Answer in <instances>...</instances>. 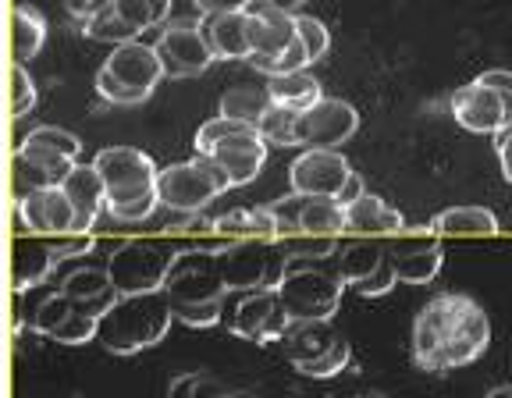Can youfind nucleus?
<instances>
[{
	"mask_svg": "<svg viewBox=\"0 0 512 398\" xmlns=\"http://www.w3.org/2000/svg\"><path fill=\"white\" fill-rule=\"evenodd\" d=\"M491 345L484 306L463 292H441L413 320V363L424 374H448L480 359Z\"/></svg>",
	"mask_w": 512,
	"mask_h": 398,
	"instance_id": "1",
	"label": "nucleus"
},
{
	"mask_svg": "<svg viewBox=\"0 0 512 398\" xmlns=\"http://www.w3.org/2000/svg\"><path fill=\"white\" fill-rule=\"evenodd\" d=\"M171 320H175V306H171L164 288L160 292L121 295L118 303L100 317L96 342L114 356H136V352L164 342V335L171 331Z\"/></svg>",
	"mask_w": 512,
	"mask_h": 398,
	"instance_id": "2",
	"label": "nucleus"
},
{
	"mask_svg": "<svg viewBox=\"0 0 512 398\" xmlns=\"http://www.w3.org/2000/svg\"><path fill=\"white\" fill-rule=\"evenodd\" d=\"M342 292L345 278L338 271L335 256H328V260L288 256L278 295L292 320H331L342 306Z\"/></svg>",
	"mask_w": 512,
	"mask_h": 398,
	"instance_id": "3",
	"label": "nucleus"
},
{
	"mask_svg": "<svg viewBox=\"0 0 512 398\" xmlns=\"http://www.w3.org/2000/svg\"><path fill=\"white\" fill-rule=\"evenodd\" d=\"M192 146H196V153L214 157L217 164L228 171L232 189L253 182V178L260 175V168H264L267 150H271V143L260 136V128L249 125V121L224 118V114L203 121Z\"/></svg>",
	"mask_w": 512,
	"mask_h": 398,
	"instance_id": "4",
	"label": "nucleus"
},
{
	"mask_svg": "<svg viewBox=\"0 0 512 398\" xmlns=\"http://www.w3.org/2000/svg\"><path fill=\"white\" fill-rule=\"evenodd\" d=\"M160 79H164V64L157 57V47L143 40H128L114 47L104 68L96 72V93L118 107H136L150 100Z\"/></svg>",
	"mask_w": 512,
	"mask_h": 398,
	"instance_id": "5",
	"label": "nucleus"
},
{
	"mask_svg": "<svg viewBox=\"0 0 512 398\" xmlns=\"http://www.w3.org/2000/svg\"><path fill=\"white\" fill-rule=\"evenodd\" d=\"M228 189H232L228 171H224L214 157H207V153H196L192 160L160 168V178H157L160 207H168L171 214H196V210H207L210 203Z\"/></svg>",
	"mask_w": 512,
	"mask_h": 398,
	"instance_id": "6",
	"label": "nucleus"
},
{
	"mask_svg": "<svg viewBox=\"0 0 512 398\" xmlns=\"http://www.w3.org/2000/svg\"><path fill=\"white\" fill-rule=\"evenodd\" d=\"M217 263L228 292L278 288L288 267V249L281 242H232L224 253H217Z\"/></svg>",
	"mask_w": 512,
	"mask_h": 398,
	"instance_id": "7",
	"label": "nucleus"
},
{
	"mask_svg": "<svg viewBox=\"0 0 512 398\" xmlns=\"http://www.w3.org/2000/svg\"><path fill=\"white\" fill-rule=\"evenodd\" d=\"M178 253L157 246V242H143V239H128L107 260V271L111 281L121 295H139V292H160L164 278H168L171 263Z\"/></svg>",
	"mask_w": 512,
	"mask_h": 398,
	"instance_id": "8",
	"label": "nucleus"
},
{
	"mask_svg": "<svg viewBox=\"0 0 512 398\" xmlns=\"http://www.w3.org/2000/svg\"><path fill=\"white\" fill-rule=\"evenodd\" d=\"M93 164L107 185V203H125V199L157 189L160 168L153 164L150 153L136 150V146H107L96 153Z\"/></svg>",
	"mask_w": 512,
	"mask_h": 398,
	"instance_id": "9",
	"label": "nucleus"
},
{
	"mask_svg": "<svg viewBox=\"0 0 512 398\" xmlns=\"http://www.w3.org/2000/svg\"><path fill=\"white\" fill-rule=\"evenodd\" d=\"M164 292H168L171 306L178 303H214L228 292L221 278V263L217 253L210 249H185L175 256L168 278H164Z\"/></svg>",
	"mask_w": 512,
	"mask_h": 398,
	"instance_id": "10",
	"label": "nucleus"
},
{
	"mask_svg": "<svg viewBox=\"0 0 512 398\" xmlns=\"http://www.w3.org/2000/svg\"><path fill=\"white\" fill-rule=\"evenodd\" d=\"M356 128H360V111L342 96H324L313 107L299 111L296 143L306 150H338L356 136Z\"/></svg>",
	"mask_w": 512,
	"mask_h": 398,
	"instance_id": "11",
	"label": "nucleus"
},
{
	"mask_svg": "<svg viewBox=\"0 0 512 398\" xmlns=\"http://www.w3.org/2000/svg\"><path fill=\"white\" fill-rule=\"evenodd\" d=\"M153 47H157V57L164 64V79H192V75H203L217 61L200 22L164 25V32H160V40Z\"/></svg>",
	"mask_w": 512,
	"mask_h": 398,
	"instance_id": "12",
	"label": "nucleus"
},
{
	"mask_svg": "<svg viewBox=\"0 0 512 398\" xmlns=\"http://www.w3.org/2000/svg\"><path fill=\"white\" fill-rule=\"evenodd\" d=\"M288 327H292V317H288L285 303H281L278 288H256V292H246L232 313V331L256 345L285 342Z\"/></svg>",
	"mask_w": 512,
	"mask_h": 398,
	"instance_id": "13",
	"label": "nucleus"
},
{
	"mask_svg": "<svg viewBox=\"0 0 512 398\" xmlns=\"http://www.w3.org/2000/svg\"><path fill=\"white\" fill-rule=\"evenodd\" d=\"M349 178L352 164L338 150H306L288 168V185L299 196H338Z\"/></svg>",
	"mask_w": 512,
	"mask_h": 398,
	"instance_id": "14",
	"label": "nucleus"
},
{
	"mask_svg": "<svg viewBox=\"0 0 512 398\" xmlns=\"http://www.w3.org/2000/svg\"><path fill=\"white\" fill-rule=\"evenodd\" d=\"M452 118H456L466 132L498 136V132L509 125V107H505V96L498 93V89L473 79L470 86L452 93Z\"/></svg>",
	"mask_w": 512,
	"mask_h": 398,
	"instance_id": "15",
	"label": "nucleus"
},
{
	"mask_svg": "<svg viewBox=\"0 0 512 398\" xmlns=\"http://www.w3.org/2000/svg\"><path fill=\"white\" fill-rule=\"evenodd\" d=\"M388 256H392V267L402 285H427L438 278L441 263H445L438 235H395Z\"/></svg>",
	"mask_w": 512,
	"mask_h": 398,
	"instance_id": "16",
	"label": "nucleus"
},
{
	"mask_svg": "<svg viewBox=\"0 0 512 398\" xmlns=\"http://www.w3.org/2000/svg\"><path fill=\"white\" fill-rule=\"evenodd\" d=\"M249 15V43H253V57H281L299 43V25L296 15L271 8L267 0H253L246 8Z\"/></svg>",
	"mask_w": 512,
	"mask_h": 398,
	"instance_id": "17",
	"label": "nucleus"
},
{
	"mask_svg": "<svg viewBox=\"0 0 512 398\" xmlns=\"http://www.w3.org/2000/svg\"><path fill=\"white\" fill-rule=\"evenodd\" d=\"M18 210H22L25 224H29L32 235H72L75 231V207L64 185H50V189L32 192L25 199H15Z\"/></svg>",
	"mask_w": 512,
	"mask_h": 398,
	"instance_id": "18",
	"label": "nucleus"
},
{
	"mask_svg": "<svg viewBox=\"0 0 512 398\" xmlns=\"http://www.w3.org/2000/svg\"><path fill=\"white\" fill-rule=\"evenodd\" d=\"M342 338L345 335L331 320H292L285 335V356L292 367L303 370L310 363H317V359H324L328 352H335Z\"/></svg>",
	"mask_w": 512,
	"mask_h": 398,
	"instance_id": "19",
	"label": "nucleus"
},
{
	"mask_svg": "<svg viewBox=\"0 0 512 398\" xmlns=\"http://www.w3.org/2000/svg\"><path fill=\"white\" fill-rule=\"evenodd\" d=\"M61 292L72 295L75 306H79L82 313H89V317H96V320L104 317V313L121 299V292L114 288V281H111V271H107V267H93V263H86V267H75V271L61 281Z\"/></svg>",
	"mask_w": 512,
	"mask_h": 398,
	"instance_id": "20",
	"label": "nucleus"
},
{
	"mask_svg": "<svg viewBox=\"0 0 512 398\" xmlns=\"http://www.w3.org/2000/svg\"><path fill=\"white\" fill-rule=\"evenodd\" d=\"M200 29L207 36L217 61H249L253 43H249V15L246 11H224V15H203Z\"/></svg>",
	"mask_w": 512,
	"mask_h": 398,
	"instance_id": "21",
	"label": "nucleus"
},
{
	"mask_svg": "<svg viewBox=\"0 0 512 398\" xmlns=\"http://www.w3.org/2000/svg\"><path fill=\"white\" fill-rule=\"evenodd\" d=\"M64 192L75 207V231H89L96 217L107 210V185L96 171V164H75L72 175L64 178Z\"/></svg>",
	"mask_w": 512,
	"mask_h": 398,
	"instance_id": "22",
	"label": "nucleus"
},
{
	"mask_svg": "<svg viewBox=\"0 0 512 398\" xmlns=\"http://www.w3.org/2000/svg\"><path fill=\"white\" fill-rule=\"evenodd\" d=\"M402 228H406V217L395 207H388L374 192H363L356 203L345 207V231H349V235L377 239V235H402Z\"/></svg>",
	"mask_w": 512,
	"mask_h": 398,
	"instance_id": "23",
	"label": "nucleus"
},
{
	"mask_svg": "<svg viewBox=\"0 0 512 398\" xmlns=\"http://www.w3.org/2000/svg\"><path fill=\"white\" fill-rule=\"evenodd\" d=\"M57 267V256L50 242H36L29 235H18L15 249H11V288L15 292H32L50 278Z\"/></svg>",
	"mask_w": 512,
	"mask_h": 398,
	"instance_id": "24",
	"label": "nucleus"
},
{
	"mask_svg": "<svg viewBox=\"0 0 512 398\" xmlns=\"http://www.w3.org/2000/svg\"><path fill=\"white\" fill-rule=\"evenodd\" d=\"M217 235L232 242H281V224L271 207H242L217 217Z\"/></svg>",
	"mask_w": 512,
	"mask_h": 398,
	"instance_id": "25",
	"label": "nucleus"
},
{
	"mask_svg": "<svg viewBox=\"0 0 512 398\" xmlns=\"http://www.w3.org/2000/svg\"><path fill=\"white\" fill-rule=\"evenodd\" d=\"M274 107V96L267 89V82H239V86H228L221 93V104H217V114L235 121H249V125H260L267 111Z\"/></svg>",
	"mask_w": 512,
	"mask_h": 398,
	"instance_id": "26",
	"label": "nucleus"
},
{
	"mask_svg": "<svg viewBox=\"0 0 512 398\" xmlns=\"http://www.w3.org/2000/svg\"><path fill=\"white\" fill-rule=\"evenodd\" d=\"M43 40H47V18L40 15V8L15 4L11 8V54H15V61H32L43 50Z\"/></svg>",
	"mask_w": 512,
	"mask_h": 398,
	"instance_id": "27",
	"label": "nucleus"
},
{
	"mask_svg": "<svg viewBox=\"0 0 512 398\" xmlns=\"http://www.w3.org/2000/svg\"><path fill=\"white\" fill-rule=\"evenodd\" d=\"M345 231V207L335 196H306L299 210V235H324V239H342Z\"/></svg>",
	"mask_w": 512,
	"mask_h": 398,
	"instance_id": "28",
	"label": "nucleus"
},
{
	"mask_svg": "<svg viewBox=\"0 0 512 398\" xmlns=\"http://www.w3.org/2000/svg\"><path fill=\"white\" fill-rule=\"evenodd\" d=\"M434 235H498L502 224L488 207H448L431 221Z\"/></svg>",
	"mask_w": 512,
	"mask_h": 398,
	"instance_id": "29",
	"label": "nucleus"
},
{
	"mask_svg": "<svg viewBox=\"0 0 512 398\" xmlns=\"http://www.w3.org/2000/svg\"><path fill=\"white\" fill-rule=\"evenodd\" d=\"M267 89H271L274 104L288 107V111H306L317 100H324V89L313 79L310 72H292V75H271L267 79Z\"/></svg>",
	"mask_w": 512,
	"mask_h": 398,
	"instance_id": "30",
	"label": "nucleus"
},
{
	"mask_svg": "<svg viewBox=\"0 0 512 398\" xmlns=\"http://www.w3.org/2000/svg\"><path fill=\"white\" fill-rule=\"evenodd\" d=\"M388 260V249L381 246V242L374 239H363V242H349V246H342L335 253V263L338 271H342L345 285H356V281L370 278V274L381 267V263Z\"/></svg>",
	"mask_w": 512,
	"mask_h": 398,
	"instance_id": "31",
	"label": "nucleus"
},
{
	"mask_svg": "<svg viewBox=\"0 0 512 398\" xmlns=\"http://www.w3.org/2000/svg\"><path fill=\"white\" fill-rule=\"evenodd\" d=\"M72 313H75V299H72V295H64L61 288H57V292H47L40 303L29 310V331L54 338V331L64 324V320L72 317Z\"/></svg>",
	"mask_w": 512,
	"mask_h": 398,
	"instance_id": "32",
	"label": "nucleus"
},
{
	"mask_svg": "<svg viewBox=\"0 0 512 398\" xmlns=\"http://www.w3.org/2000/svg\"><path fill=\"white\" fill-rule=\"evenodd\" d=\"M82 32H86L89 40H100V43H111V47H121V43L128 40H139L143 32L132 29V25L125 22V18L118 15V8H104V11H96L93 18H86V22H79Z\"/></svg>",
	"mask_w": 512,
	"mask_h": 398,
	"instance_id": "33",
	"label": "nucleus"
},
{
	"mask_svg": "<svg viewBox=\"0 0 512 398\" xmlns=\"http://www.w3.org/2000/svg\"><path fill=\"white\" fill-rule=\"evenodd\" d=\"M114 8H118V15L125 18L132 29L146 32L168 22L171 0H114Z\"/></svg>",
	"mask_w": 512,
	"mask_h": 398,
	"instance_id": "34",
	"label": "nucleus"
},
{
	"mask_svg": "<svg viewBox=\"0 0 512 398\" xmlns=\"http://www.w3.org/2000/svg\"><path fill=\"white\" fill-rule=\"evenodd\" d=\"M224 395H228L224 381L207 374V370H189V374H178L168 384V398H224Z\"/></svg>",
	"mask_w": 512,
	"mask_h": 398,
	"instance_id": "35",
	"label": "nucleus"
},
{
	"mask_svg": "<svg viewBox=\"0 0 512 398\" xmlns=\"http://www.w3.org/2000/svg\"><path fill=\"white\" fill-rule=\"evenodd\" d=\"M296 125H299V111H288V107L274 104L271 111L260 118V136L271 146H299L296 143Z\"/></svg>",
	"mask_w": 512,
	"mask_h": 398,
	"instance_id": "36",
	"label": "nucleus"
},
{
	"mask_svg": "<svg viewBox=\"0 0 512 398\" xmlns=\"http://www.w3.org/2000/svg\"><path fill=\"white\" fill-rule=\"evenodd\" d=\"M18 153L22 157H29L36 168H43L50 178H54V185H61L64 178L72 175V168L79 164V160H72V157H64V153H57V150H50V146H40V143H18Z\"/></svg>",
	"mask_w": 512,
	"mask_h": 398,
	"instance_id": "37",
	"label": "nucleus"
},
{
	"mask_svg": "<svg viewBox=\"0 0 512 398\" xmlns=\"http://www.w3.org/2000/svg\"><path fill=\"white\" fill-rule=\"evenodd\" d=\"M11 178H15V199H25V196H32V192L54 185V178H50L47 171L36 168V164H32L29 157H22L18 150H15V157H11Z\"/></svg>",
	"mask_w": 512,
	"mask_h": 398,
	"instance_id": "38",
	"label": "nucleus"
},
{
	"mask_svg": "<svg viewBox=\"0 0 512 398\" xmlns=\"http://www.w3.org/2000/svg\"><path fill=\"white\" fill-rule=\"evenodd\" d=\"M8 79H11V118H25L36 107V82H32L29 68L22 61L11 64Z\"/></svg>",
	"mask_w": 512,
	"mask_h": 398,
	"instance_id": "39",
	"label": "nucleus"
},
{
	"mask_svg": "<svg viewBox=\"0 0 512 398\" xmlns=\"http://www.w3.org/2000/svg\"><path fill=\"white\" fill-rule=\"evenodd\" d=\"M96 331H100V320L89 317V313H82L79 306H75L72 317L54 331V342L57 345H86V342H96Z\"/></svg>",
	"mask_w": 512,
	"mask_h": 398,
	"instance_id": "40",
	"label": "nucleus"
},
{
	"mask_svg": "<svg viewBox=\"0 0 512 398\" xmlns=\"http://www.w3.org/2000/svg\"><path fill=\"white\" fill-rule=\"evenodd\" d=\"M25 143L50 146V150L64 153V157H72V160H79V153H82L79 136H75V132H68V128H57V125H40V128H32L29 136H25Z\"/></svg>",
	"mask_w": 512,
	"mask_h": 398,
	"instance_id": "41",
	"label": "nucleus"
},
{
	"mask_svg": "<svg viewBox=\"0 0 512 398\" xmlns=\"http://www.w3.org/2000/svg\"><path fill=\"white\" fill-rule=\"evenodd\" d=\"M249 61L256 64V68H260V72L267 75V79H271V75H292V72H306V68H310V54H306V47H303V40L296 43V47L292 50H285V54L281 57H271V61H267V57H249Z\"/></svg>",
	"mask_w": 512,
	"mask_h": 398,
	"instance_id": "42",
	"label": "nucleus"
},
{
	"mask_svg": "<svg viewBox=\"0 0 512 398\" xmlns=\"http://www.w3.org/2000/svg\"><path fill=\"white\" fill-rule=\"evenodd\" d=\"M160 207V192H146V196H136V199H125V203H107V214L121 224H136V221H146L153 217V210Z\"/></svg>",
	"mask_w": 512,
	"mask_h": 398,
	"instance_id": "43",
	"label": "nucleus"
},
{
	"mask_svg": "<svg viewBox=\"0 0 512 398\" xmlns=\"http://www.w3.org/2000/svg\"><path fill=\"white\" fill-rule=\"evenodd\" d=\"M296 25H299V40H303L310 61H320V57L328 54V47H331L328 25L320 22V18H313V15H296Z\"/></svg>",
	"mask_w": 512,
	"mask_h": 398,
	"instance_id": "44",
	"label": "nucleus"
},
{
	"mask_svg": "<svg viewBox=\"0 0 512 398\" xmlns=\"http://www.w3.org/2000/svg\"><path fill=\"white\" fill-rule=\"evenodd\" d=\"M281 246L288 249V256H313V260H328L338 253V239H324V235H292V239H281Z\"/></svg>",
	"mask_w": 512,
	"mask_h": 398,
	"instance_id": "45",
	"label": "nucleus"
},
{
	"mask_svg": "<svg viewBox=\"0 0 512 398\" xmlns=\"http://www.w3.org/2000/svg\"><path fill=\"white\" fill-rule=\"evenodd\" d=\"M221 317H224L221 299H214V303H178L175 306V320H182V324H189V327H214V324H221Z\"/></svg>",
	"mask_w": 512,
	"mask_h": 398,
	"instance_id": "46",
	"label": "nucleus"
},
{
	"mask_svg": "<svg viewBox=\"0 0 512 398\" xmlns=\"http://www.w3.org/2000/svg\"><path fill=\"white\" fill-rule=\"evenodd\" d=\"M349 359H352V349H349V342H338V349L335 352H328L324 359H317V363H310V367H303L299 374L303 377H313V381H328V377H335V374H342L345 367H349Z\"/></svg>",
	"mask_w": 512,
	"mask_h": 398,
	"instance_id": "47",
	"label": "nucleus"
},
{
	"mask_svg": "<svg viewBox=\"0 0 512 398\" xmlns=\"http://www.w3.org/2000/svg\"><path fill=\"white\" fill-rule=\"evenodd\" d=\"M395 285H399V274H395L392 256H388V260H384L381 267H377V271L370 274V278L356 281V285H352V292L363 295V299H377V295H388V292H392Z\"/></svg>",
	"mask_w": 512,
	"mask_h": 398,
	"instance_id": "48",
	"label": "nucleus"
},
{
	"mask_svg": "<svg viewBox=\"0 0 512 398\" xmlns=\"http://www.w3.org/2000/svg\"><path fill=\"white\" fill-rule=\"evenodd\" d=\"M93 246H96V239L89 235V231H72V235H54V239H50V249H54L57 263L93 253Z\"/></svg>",
	"mask_w": 512,
	"mask_h": 398,
	"instance_id": "49",
	"label": "nucleus"
},
{
	"mask_svg": "<svg viewBox=\"0 0 512 398\" xmlns=\"http://www.w3.org/2000/svg\"><path fill=\"white\" fill-rule=\"evenodd\" d=\"M168 235H217V217H207L203 210L196 214H178L168 221Z\"/></svg>",
	"mask_w": 512,
	"mask_h": 398,
	"instance_id": "50",
	"label": "nucleus"
},
{
	"mask_svg": "<svg viewBox=\"0 0 512 398\" xmlns=\"http://www.w3.org/2000/svg\"><path fill=\"white\" fill-rule=\"evenodd\" d=\"M303 199L306 196L292 192V196L271 203L274 217H278V224H281V239H292V235H299V210H303Z\"/></svg>",
	"mask_w": 512,
	"mask_h": 398,
	"instance_id": "51",
	"label": "nucleus"
},
{
	"mask_svg": "<svg viewBox=\"0 0 512 398\" xmlns=\"http://www.w3.org/2000/svg\"><path fill=\"white\" fill-rule=\"evenodd\" d=\"M477 82H484V86L498 89V93L505 96V107H509V121H512V72L509 68H491V72L477 75Z\"/></svg>",
	"mask_w": 512,
	"mask_h": 398,
	"instance_id": "52",
	"label": "nucleus"
},
{
	"mask_svg": "<svg viewBox=\"0 0 512 398\" xmlns=\"http://www.w3.org/2000/svg\"><path fill=\"white\" fill-rule=\"evenodd\" d=\"M114 0H64V8H68V15L75 18V22H86V18H93L96 11L111 8Z\"/></svg>",
	"mask_w": 512,
	"mask_h": 398,
	"instance_id": "53",
	"label": "nucleus"
},
{
	"mask_svg": "<svg viewBox=\"0 0 512 398\" xmlns=\"http://www.w3.org/2000/svg\"><path fill=\"white\" fill-rule=\"evenodd\" d=\"M495 146H498V164H502L505 182H512V121L495 136Z\"/></svg>",
	"mask_w": 512,
	"mask_h": 398,
	"instance_id": "54",
	"label": "nucleus"
},
{
	"mask_svg": "<svg viewBox=\"0 0 512 398\" xmlns=\"http://www.w3.org/2000/svg\"><path fill=\"white\" fill-rule=\"evenodd\" d=\"M203 15H224V11H246L253 0H192Z\"/></svg>",
	"mask_w": 512,
	"mask_h": 398,
	"instance_id": "55",
	"label": "nucleus"
},
{
	"mask_svg": "<svg viewBox=\"0 0 512 398\" xmlns=\"http://www.w3.org/2000/svg\"><path fill=\"white\" fill-rule=\"evenodd\" d=\"M363 192H367V185H363V178L356 175V171H352V178H349V182H345V189L338 192L335 199H338V203H342V207H349V203H356V199H360Z\"/></svg>",
	"mask_w": 512,
	"mask_h": 398,
	"instance_id": "56",
	"label": "nucleus"
},
{
	"mask_svg": "<svg viewBox=\"0 0 512 398\" xmlns=\"http://www.w3.org/2000/svg\"><path fill=\"white\" fill-rule=\"evenodd\" d=\"M267 4H271V8H278V11H288V15H299L306 0H267Z\"/></svg>",
	"mask_w": 512,
	"mask_h": 398,
	"instance_id": "57",
	"label": "nucleus"
},
{
	"mask_svg": "<svg viewBox=\"0 0 512 398\" xmlns=\"http://www.w3.org/2000/svg\"><path fill=\"white\" fill-rule=\"evenodd\" d=\"M484 398H512V384H502V388H491Z\"/></svg>",
	"mask_w": 512,
	"mask_h": 398,
	"instance_id": "58",
	"label": "nucleus"
},
{
	"mask_svg": "<svg viewBox=\"0 0 512 398\" xmlns=\"http://www.w3.org/2000/svg\"><path fill=\"white\" fill-rule=\"evenodd\" d=\"M224 398H260V395H256V391H246V388H242V391H228Z\"/></svg>",
	"mask_w": 512,
	"mask_h": 398,
	"instance_id": "59",
	"label": "nucleus"
}]
</instances>
